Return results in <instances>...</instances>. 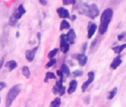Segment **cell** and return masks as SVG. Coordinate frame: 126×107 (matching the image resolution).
Returning <instances> with one entry per match:
<instances>
[{"label": "cell", "instance_id": "obj_1", "mask_svg": "<svg viewBox=\"0 0 126 107\" xmlns=\"http://www.w3.org/2000/svg\"><path fill=\"white\" fill-rule=\"evenodd\" d=\"M77 10L80 14H85L87 17L94 19L99 15V9L96 4L88 5L87 3H80L77 8Z\"/></svg>", "mask_w": 126, "mask_h": 107}, {"label": "cell", "instance_id": "obj_14", "mask_svg": "<svg viewBox=\"0 0 126 107\" xmlns=\"http://www.w3.org/2000/svg\"><path fill=\"white\" fill-rule=\"evenodd\" d=\"M77 84H78V83H77V81L76 80H72L70 82V83H69V87H68V90H67L68 94H73V93L76 91V89H77Z\"/></svg>", "mask_w": 126, "mask_h": 107}, {"label": "cell", "instance_id": "obj_22", "mask_svg": "<svg viewBox=\"0 0 126 107\" xmlns=\"http://www.w3.org/2000/svg\"><path fill=\"white\" fill-rule=\"evenodd\" d=\"M51 79H56V75L53 73V72H47L45 74V82L47 83L49 80Z\"/></svg>", "mask_w": 126, "mask_h": 107}, {"label": "cell", "instance_id": "obj_5", "mask_svg": "<svg viewBox=\"0 0 126 107\" xmlns=\"http://www.w3.org/2000/svg\"><path fill=\"white\" fill-rule=\"evenodd\" d=\"M26 13V10L25 9V8L23 7V5L21 4L19 5V7L17 8V9L15 11V12L12 14V16L18 21L19 19H20L22 18V17Z\"/></svg>", "mask_w": 126, "mask_h": 107}, {"label": "cell", "instance_id": "obj_36", "mask_svg": "<svg viewBox=\"0 0 126 107\" xmlns=\"http://www.w3.org/2000/svg\"><path fill=\"white\" fill-rule=\"evenodd\" d=\"M76 18H77V17H76L75 15H72L71 17H70V19H71V20H72V21L75 20V19H76Z\"/></svg>", "mask_w": 126, "mask_h": 107}, {"label": "cell", "instance_id": "obj_30", "mask_svg": "<svg viewBox=\"0 0 126 107\" xmlns=\"http://www.w3.org/2000/svg\"><path fill=\"white\" fill-rule=\"evenodd\" d=\"M56 74H58V76L59 77V78H64V76H63V74H62V73L61 72V71L60 70H57L56 71Z\"/></svg>", "mask_w": 126, "mask_h": 107}, {"label": "cell", "instance_id": "obj_28", "mask_svg": "<svg viewBox=\"0 0 126 107\" xmlns=\"http://www.w3.org/2000/svg\"><path fill=\"white\" fill-rule=\"evenodd\" d=\"M66 92V88L65 87V86H63L62 88V89H61V91H60V92H59V96L61 97V96H62V95H64L65 94V93Z\"/></svg>", "mask_w": 126, "mask_h": 107}, {"label": "cell", "instance_id": "obj_11", "mask_svg": "<svg viewBox=\"0 0 126 107\" xmlns=\"http://www.w3.org/2000/svg\"><path fill=\"white\" fill-rule=\"evenodd\" d=\"M97 28V26L96 24L92 23V22H89L88 23V38L91 39L94 34L96 32V30Z\"/></svg>", "mask_w": 126, "mask_h": 107}, {"label": "cell", "instance_id": "obj_32", "mask_svg": "<svg viewBox=\"0 0 126 107\" xmlns=\"http://www.w3.org/2000/svg\"><path fill=\"white\" fill-rule=\"evenodd\" d=\"M39 2L42 5H46L47 3V2L46 1V0H39Z\"/></svg>", "mask_w": 126, "mask_h": 107}, {"label": "cell", "instance_id": "obj_21", "mask_svg": "<svg viewBox=\"0 0 126 107\" xmlns=\"http://www.w3.org/2000/svg\"><path fill=\"white\" fill-rule=\"evenodd\" d=\"M22 74L27 78L28 79L31 76V72H30V70H29V68L28 66H23L22 69Z\"/></svg>", "mask_w": 126, "mask_h": 107}, {"label": "cell", "instance_id": "obj_16", "mask_svg": "<svg viewBox=\"0 0 126 107\" xmlns=\"http://www.w3.org/2000/svg\"><path fill=\"white\" fill-rule=\"evenodd\" d=\"M17 66H18V64L15 60H10L5 63V67L8 69L9 71H12L13 70L16 69Z\"/></svg>", "mask_w": 126, "mask_h": 107}, {"label": "cell", "instance_id": "obj_34", "mask_svg": "<svg viewBox=\"0 0 126 107\" xmlns=\"http://www.w3.org/2000/svg\"><path fill=\"white\" fill-rule=\"evenodd\" d=\"M87 43H85L84 45H83V47H82V52L83 53H85V51H86V48H87Z\"/></svg>", "mask_w": 126, "mask_h": 107}, {"label": "cell", "instance_id": "obj_39", "mask_svg": "<svg viewBox=\"0 0 126 107\" xmlns=\"http://www.w3.org/2000/svg\"><path fill=\"white\" fill-rule=\"evenodd\" d=\"M25 107H26V106H25Z\"/></svg>", "mask_w": 126, "mask_h": 107}, {"label": "cell", "instance_id": "obj_31", "mask_svg": "<svg viewBox=\"0 0 126 107\" xmlns=\"http://www.w3.org/2000/svg\"><path fill=\"white\" fill-rule=\"evenodd\" d=\"M3 64H4V57L0 59V69H1L2 67L3 66Z\"/></svg>", "mask_w": 126, "mask_h": 107}, {"label": "cell", "instance_id": "obj_18", "mask_svg": "<svg viewBox=\"0 0 126 107\" xmlns=\"http://www.w3.org/2000/svg\"><path fill=\"white\" fill-rule=\"evenodd\" d=\"M69 28H70V24H69V22L66 19H63L61 22L60 27H59V30L60 31H63V30H65V29H69Z\"/></svg>", "mask_w": 126, "mask_h": 107}, {"label": "cell", "instance_id": "obj_24", "mask_svg": "<svg viewBox=\"0 0 126 107\" xmlns=\"http://www.w3.org/2000/svg\"><path fill=\"white\" fill-rule=\"evenodd\" d=\"M116 93H117V88H114L112 91H110L108 93V99H109V100L113 99L115 97V95L116 94Z\"/></svg>", "mask_w": 126, "mask_h": 107}, {"label": "cell", "instance_id": "obj_19", "mask_svg": "<svg viewBox=\"0 0 126 107\" xmlns=\"http://www.w3.org/2000/svg\"><path fill=\"white\" fill-rule=\"evenodd\" d=\"M125 48H126V44L125 43V44H122V45H119V46H116V47L113 48L112 50H113L116 54H120Z\"/></svg>", "mask_w": 126, "mask_h": 107}, {"label": "cell", "instance_id": "obj_38", "mask_svg": "<svg viewBox=\"0 0 126 107\" xmlns=\"http://www.w3.org/2000/svg\"><path fill=\"white\" fill-rule=\"evenodd\" d=\"M0 103H1V98H0Z\"/></svg>", "mask_w": 126, "mask_h": 107}, {"label": "cell", "instance_id": "obj_7", "mask_svg": "<svg viewBox=\"0 0 126 107\" xmlns=\"http://www.w3.org/2000/svg\"><path fill=\"white\" fill-rule=\"evenodd\" d=\"M38 50V47H35L31 50H27L25 52V57L28 62H32L34 60L36 53Z\"/></svg>", "mask_w": 126, "mask_h": 107}, {"label": "cell", "instance_id": "obj_20", "mask_svg": "<svg viewBox=\"0 0 126 107\" xmlns=\"http://www.w3.org/2000/svg\"><path fill=\"white\" fill-rule=\"evenodd\" d=\"M61 105V99L60 97H56L50 103V107H59Z\"/></svg>", "mask_w": 126, "mask_h": 107}, {"label": "cell", "instance_id": "obj_10", "mask_svg": "<svg viewBox=\"0 0 126 107\" xmlns=\"http://www.w3.org/2000/svg\"><path fill=\"white\" fill-rule=\"evenodd\" d=\"M62 83H63V79L62 78H59V81H57L55 84V86L53 87V89H52V91L54 94H59L62 88L63 87V85H62Z\"/></svg>", "mask_w": 126, "mask_h": 107}, {"label": "cell", "instance_id": "obj_25", "mask_svg": "<svg viewBox=\"0 0 126 107\" xmlns=\"http://www.w3.org/2000/svg\"><path fill=\"white\" fill-rule=\"evenodd\" d=\"M56 60L55 58L50 59V60L48 61V63L45 65V69H49V68H50L51 66H54V65L56 64Z\"/></svg>", "mask_w": 126, "mask_h": 107}, {"label": "cell", "instance_id": "obj_37", "mask_svg": "<svg viewBox=\"0 0 126 107\" xmlns=\"http://www.w3.org/2000/svg\"><path fill=\"white\" fill-rule=\"evenodd\" d=\"M19 33L17 31V32H16V37H19Z\"/></svg>", "mask_w": 126, "mask_h": 107}, {"label": "cell", "instance_id": "obj_12", "mask_svg": "<svg viewBox=\"0 0 126 107\" xmlns=\"http://www.w3.org/2000/svg\"><path fill=\"white\" fill-rule=\"evenodd\" d=\"M66 35H67L69 44H71V45L74 44L76 38H77V35H76V33L74 31V29H70Z\"/></svg>", "mask_w": 126, "mask_h": 107}, {"label": "cell", "instance_id": "obj_8", "mask_svg": "<svg viewBox=\"0 0 126 107\" xmlns=\"http://www.w3.org/2000/svg\"><path fill=\"white\" fill-rule=\"evenodd\" d=\"M73 57L78 60L79 65L80 66H85L88 62V57L84 54H78L73 56Z\"/></svg>", "mask_w": 126, "mask_h": 107}, {"label": "cell", "instance_id": "obj_13", "mask_svg": "<svg viewBox=\"0 0 126 107\" xmlns=\"http://www.w3.org/2000/svg\"><path fill=\"white\" fill-rule=\"evenodd\" d=\"M8 36H9V30H8V28L4 29L2 36H1V38H0V43H1L2 47H4L5 45L7 43L8 39Z\"/></svg>", "mask_w": 126, "mask_h": 107}, {"label": "cell", "instance_id": "obj_3", "mask_svg": "<svg viewBox=\"0 0 126 107\" xmlns=\"http://www.w3.org/2000/svg\"><path fill=\"white\" fill-rule=\"evenodd\" d=\"M21 89H22V87H21L20 84L15 85L10 89V90L7 94V97H6L5 107H10L11 106L13 102L15 100L16 97L18 96V94L20 93Z\"/></svg>", "mask_w": 126, "mask_h": 107}, {"label": "cell", "instance_id": "obj_6", "mask_svg": "<svg viewBox=\"0 0 126 107\" xmlns=\"http://www.w3.org/2000/svg\"><path fill=\"white\" fill-rule=\"evenodd\" d=\"M56 12L59 17L62 19H68L70 18V13L69 11L63 7H60L56 9Z\"/></svg>", "mask_w": 126, "mask_h": 107}, {"label": "cell", "instance_id": "obj_15", "mask_svg": "<svg viewBox=\"0 0 126 107\" xmlns=\"http://www.w3.org/2000/svg\"><path fill=\"white\" fill-rule=\"evenodd\" d=\"M122 63V59H121V57L119 55V56H117L116 57H115V58L113 59V62H112L111 64H110V68H111L112 69H116L121 65Z\"/></svg>", "mask_w": 126, "mask_h": 107}, {"label": "cell", "instance_id": "obj_17", "mask_svg": "<svg viewBox=\"0 0 126 107\" xmlns=\"http://www.w3.org/2000/svg\"><path fill=\"white\" fill-rule=\"evenodd\" d=\"M61 72L62 73L63 76H66V77H68L71 74V71H70V69L68 68V66L65 64H62L60 69Z\"/></svg>", "mask_w": 126, "mask_h": 107}, {"label": "cell", "instance_id": "obj_23", "mask_svg": "<svg viewBox=\"0 0 126 107\" xmlns=\"http://www.w3.org/2000/svg\"><path fill=\"white\" fill-rule=\"evenodd\" d=\"M58 52V48H54L53 50H51L49 53H48V54H47V57L50 60V59H53L56 55V54Z\"/></svg>", "mask_w": 126, "mask_h": 107}, {"label": "cell", "instance_id": "obj_26", "mask_svg": "<svg viewBox=\"0 0 126 107\" xmlns=\"http://www.w3.org/2000/svg\"><path fill=\"white\" fill-rule=\"evenodd\" d=\"M83 74V71L81 70H76L74 72H72V76L74 77H81Z\"/></svg>", "mask_w": 126, "mask_h": 107}, {"label": "cell", "instance_id": "obj_4", "mask_svg": "<svg viewBox=\"0 0 126 107\" xmlns=\"http://www.w3.org/2000/svg\"><path fill=\"white\" fill-rule=\"evenodd\" d=\"M70 49V44L68 40L66 34H62L60 36V50L62 53L66 54Z\"/></svg>", "mask_w": 126, "mask_h": 107}, {"label": "cell", "instance_id": "obj_35", "mask_svg": "<svg viewBox=\"0 0 126 107\" xmlns=\"http://www.w3.org/2000/svg\"><path fill=\"white\" fill-rule=\"evenodd\" d=\"M36 36H37V38L39 39V42H40V41H41V34L39 32H38L37 34H36Z\"/></svg>", "mask_w": 126, "mask_h": 107}, {"label": "cell", "instance_id": "obj_29", "mask_svg": "<svg viewBox=\"0 0 126 107\" xmlns=\"http://www.w3.org/2000/svg\"><path fill=\"white\" fill-rule=\"evenodd\" d=\"M7 86V84L5 82H0V91H1L3 89H5Z\"/></svg>", "mask_w": 126, "mask_h": 107}, {"label": "cell", "instance_id": "obj_9", "mask_svg": "<svg viewBox=\"0 0 126 107\" xmlns=\"http://www.w3.org/2000/svg\"><path fill=\"white\" fill-rule=\"evenodd\" d=\"M88 80L85 81L82 86V90L83 92L87 89V88L90 86V84L94 80V73L93 71H89L88 74Z\"/></svg>", "mask_w": 126, "mask_h": 107}, {"label": "cell", "instance_id": "obj_33", "mask_svg": "<svg viewBox=\"0 0 126 107\" xmlns=\"http://www.w3.org/2000/svg\"><path fill=\"white\" fill-rule=\"evenodd\" d=\"M123 38H124V34H121L118 35V39H119V41L122 40Z\"/></svg>", "mask_w": 126, "mask_h": 107}, {"label": "cell", "instance_id": "obj_27", "mask_svg": "<svg viewBox=\"0 0 126 107\" xmlns=\"http://www.w3.org/2000/svg\"><path fill=\"white\" fill-rule=\"evenodd\" d=\"M77 2L76 0H63L62 4L64 5H74Z\"/></svg>", "mask_w": 126, "mask_h": 107}, {"label": "cell", "instance_id": "obj_2", "mask_svg": "<svg viewBox=\"0 0 126 107\" xmlns=\"http://www.w3.org/2000/svg\"><path fill=\"white\" fill-rule=\"evenodd\" d=\"M113 11L111 8H107L102 12L100 17V25L99 28V32L100 34L102 35L107 31L109 23L113 17Z\"/></svg>", "mask_w": 126, "mask_h": 107}]
</instances>
